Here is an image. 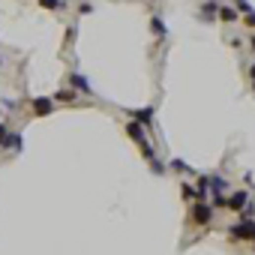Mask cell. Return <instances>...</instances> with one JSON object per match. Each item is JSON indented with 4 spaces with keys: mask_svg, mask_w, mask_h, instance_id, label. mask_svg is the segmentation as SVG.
Wrapping results in <instances>:
<instances>
[{
    "mask_svg": "<svg viewBox=\"0 0 255 255\" xmlns=\"http://www.w3.org/2000/svg\"><path fill=\"white\" fill-rule=\"evenodd\" d=\"M195 195H198V189H195V186H189V183H186V186H183V198H195Z\"/></svg>",
    "mask_w": 255,
    "mask_h": 255,
    "instance_id": "12",
    "label": "cell"
},
{
    "mask_svg": "<svg viewBox=\"0 0 255 255\" xmlns=\"http://www.w3.org/2000/svg\"><path fill=\"white\" fill-rule=\"evenodd\" d=\"M69 84H75L81 93H90V90H93V87L87 84V78H84V75H69Z\"/></svg>",
    "mask_w": 255,
    "mask_h": 255,
    "instance_id": "6",
    "label": "cell"
},
{
    "mask_svg": "<svg viewBox=\"0 0 255 255\" xmlns=\"http://www.w3.org/2000/svg\"><path fill=\"white\" fill-rule=\"evenodd\" d=\"M216 12H219V9H216V3H213V6H210V3H207V6H204V15H207V18H213V15H216Z\"/></svg>",
    "mask_w": 255,
    "mask_h": 255,
    "instance_id": "13",
    "label": "cell"
},
{
    "mask_svg": "<svg viewBox=\"0 0 255 255\" xmlns=\"http://www.w3.org/2000/svg\"><path fill=\"white\" fill-rule=\"evenodd\" d=\"M150 117H153V108H141V111H135V120L144 126V123H150Z\"/></svg>",
    "mask_w": 255,
    "mask_h": 255,
    "instance_id": "7",
    "label": "cell"
},
{
    "mask_svg": "<svg viewBox=\"0 0 255 255\" xmlns=\"http://www.w3.org/2000/svg\"><path fill=\"white\" fill-rule=\"evenodd\" d=\"M171 165H174V168H177V171H189V165H186V162H180V159H174V162H171Z\"/></svg>",
    "mask_w": 255,
    "mask_h": 255,
    "instance_id": "15",
    "label": "cell"
},
{
    "mask_svg": "<svg viewBox=\"0 0 255 255\" xmlns=\"http://www.w3.org/2000/svg\"><path fill=\"white\" fill-rule=\"evenodd\" d=\"M216 15H219L222 21H237V9H231V6H225V9H219V12H216Z\"/></svg>",
    "mask_w": 255,
    "mask_h": 255,
    "instance_id": "8",
    "label": "cell"
},
{
    "mask_svg": "<svg viewBox=\"0 0 255 255\" xmlns=\"http://www.w3.org/2000/svg\"><path fill=\"white\" fill-rule=\"evenodd\" d=\"M252 48H255V39H252Z\"/></svg>",
    "mask_w": 255,
    "mask_h": 255,
    "instance_id": "18",
    "label": "cell"
},
{
    "mask_svg": "<svg viewBox=\"0 0 255 255\" xmlns=\"http://www.w3.org/2000/svg\"><path fill=\"white\" fill-rule=\"evenodd\" d=\"M192 219H195L198 225H207V222H210V207H207V204H195V207H192Z\"/></svg>",
    "mask_w": 255,
    "mask_h": 255,
    "instance_id": "3",
    "label": "cell"
},
{
    "mask_svg": "<svg viewBox=\"0 0 255 255\" xmlns=\"http://www.w3.org/2000/svg\"><path fill=\"white\" fill-rule=\"evenodd\" d=\"M126 135H129L132 141H138V144H141V141H147V138H144V126H141L138 120H132V123H126Z\"/></svg>",
    "mask_w": 255,
    "mask_h": 255,
    "instance_id": "5",
    "label": "cell"
},
{
    "mask_svg": "<svg viewBox=\"0 0 255 255\" xmlns=\"http://www.w3.org/2000/svg\"><path fill=\"white\" fill-rule=\"evenodd\" d=\"M228 231H231V237H234V240H246V237H252L255 225H249V222H240V225H234V228H228Z\"/></svg>",
    "mask_w": 255,
    "mask_h": 255,
    "instance_id": "4",
    "label": "cell"
},
{
    "mask_svg": "<svg viewBox=\"0 0 255 255\" xmlns=\"http://www.w3.org/2000/svg\"><path fill=\"white\" fill-rule=\"evenodd\" d=\"M252 87H255V66H252Z\"/></svg>",
    "mask_w": 255,
    "mask_h": 255,
    "instance_id": "17",
    "label": "cell"
},
{
    "mask_svg": "<svg viewBox=\"0 0 255 255\" xmlns=\"http://www.w3.org/2000/svg\"><path fill=\"white\" fill-rule=\"evenodd\" d=\"M150 30H153L156 36H165V24H162V21H159L156 15H153V21H150Z\"/></svg>",
    "mask_w": 255,
    "mask_h": 255,
    "instance_id": "9",
    "label": "cell"
},
{
    "mask_svg": "<svg viewBox=\"0 0 255 255\" xmlns=\"http://www.w3.org/2000/svg\"><path fill=\"white\" fill-rule=\"evenodd\" d=\"M39 3L48 6V9H57V6H60V0H39Z\"/></svg>",
    "mask_w": 255,
    "mask_h": 255,
    "instance_id": "14",
    "label": "cell"
},
{
    "mask_svg": "<svg viewBox=\"0 0 255 255\" xmlns=\"http://www.w3.org/2000/svg\"><path fill=\"white\" fill-rule=\"evenodd\" d=\"M246 204H249V195H246V192H234V195L225 201V210H243Z\"/></svg>",
    "mask_w": 255,
    "mask_h": 255,
    "instance_id": "2",
    "label": "cell"
},
{
    "mask_svg": "<svg viewBox=\"0 0 255 255\" xmlns=\"http://www.w3.org/2000/svg\"><path fill=\"white\" fill-rule=\"evenodd\" d=\"M0 63H3V60H0Z\"/></svg>",
    "mask_w": 255,
    "mask_h": 255,
    "instance_id": "19",
    "label": "cell"
},
{
    "mask_svg": "<svg viewBox=\"0 0 255 255\" xmlns=\"http://www.w3.org/2000/svg\"><path fill=\"white\" fill-rule=\"evenodd\" d=\"M57 99H60V102H75V93H72V90H60Z\"/></svg>",
    "mask_w": 255,
    "mask_h": 255,
    "instance_id": "11",
    "label": "cell"
},
{
    "mask_svg": "<svg viewBox=\"0 0 255 255\" xmlns=\"http://www.w3.org/2000/svg\"><path fill=\"white\" fill-rule=\"evenodd\" d=\"M54 111V102L48 99V96H36L33 99V114L36 117H45V114H51Z\"/></svg>",
    "mask_w": 255,
    "mask_h": 255,
    "instance_id": "1",
    "label": "cell"
},
{
    "mask_svg": "<svg viewBox=\"0 0 255 255\" xmlns=\"http://www.w3.org/2000/svg\"><path fill=\"white\" fill-rule=\"evenodd\" d=\"M246 24H249V27H255V9H249V12H246Z\"/></svg>",
    "mask_w": 255,
    "mask_h": 255,
    "instance_id": "16",
    "label": "cell"
},
{
    "mask_svg": "<svg viewBox=\"0 0 255 255\" xmlns=\"http://www.w3.org/2000/svg\"><path fill=\"white\" fill-rule=\"evenodd\" d=\"M207 186H213L216 192H219V189H225V180H222V177H210V180H207Z\"/></svg>",
    "mask_w": 255,
    "mask_h": 255,
    "instance_id": "10",
    "label": "cell"
}]
</instances>
